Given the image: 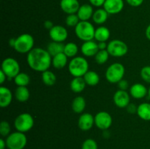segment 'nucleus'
I'll use <instances>...</instances> for the list:
<instances>
[{
  "mask_svg": "<svg viewBox=\"0 0 150 149\" xmlns=\"http://www.w3.org/2000/svg\"><path fill=\"white\" fill-rule=\"evenodd\" d=\"M13 100V93L7 87L1 86L0 88V107L7 108L11 104Z\"/></svg>",
  "mask_w": 150,
  "mask_h": 149,
  "instance_id": "19",
  "label": "nucleus"
},
{
  "mask_svg": "<svg viewBox=\"0 0 150 149\" xmlns=\"http://www.w3.org/2000/svg\"><path fill=\"white\" fill-rule=\"evenodd\" d=\"M86 85L89 86H95L99 83L100 76L95 71H88L83 76Z\"/></svg>",
  "mask_w": 150,
  "mask_h": 149,
  "instance_id": "28",
  "label": "nucleus"
},
{
  "mask_svg": "<svg viewBox=\"0 0 150 149\" xmlns=\"http://www.w3.org/2000/svg\"><path fill=\"white\" fill-rule=\"evenodd\" d=\"M141 77L146 83H150V66H145L141 70Z\"/></svg>",
  "mask_w": 150,
  "mask_h": 149,
  "instance_id": "36",
  "label": "nucleus"
},
{
  "mask_svg": "<svg viewBox=\"0 0 150 149\" xmlns=\"http://www.w3.org/2000/svg\"><path fill=\"white\" fill-rule=\"evenodd\" d=\"M89 1L91 5H92L93 7H100L103 6L105 0H89Z\"/></svg>",
  "mask_w": 150,
  "mask_h": 149,
  "instance_id": "40",
  "label": "nucleus"
},
{
  "mask_svg": "<svg viewBox=\"0 0 150 149\" xmlns=\"http://www.w3.org/2000/svg\"><path fill=\"white\" fill-rule=\"evenodd\" d=\"M30 92L26 86H18L15 91V97L18 102H25L29 99Z\"/></svg>",
  "mask_w": 150,
  "mask_h": 149,
  "instance_id": "23",
  "label": "nucleus"
},
{
  "mask_svg": "<svg viewBox=\"0 0 150 149\" xmlns=\"http://www.w3.org/2000/svg\"><path fill=\"white\" fill-rule=\"evenodd\" d=\"M148 94V89L142 83H135L130 88V95L136 99L144 98Z\"/></svg>",
  "mask_w": 150,
  "mask_h": 149,
  "instance_id": "17",
  "label": "nucleus"
},
{
  "mask_svg": "<svg viewBox=\"0 0 150 149\" xmlns=\"http://www.w3.org/2000/svg\"><path fill=\"white\" fill-rule=\"evenodd\" d=\"M108 13L104 8H100L95 10L94 12L93 16H92V20L96 24L102 25L107 20L108 18Z\"/></svg>",
  "mask_w": 150,
  "mask_h": 149,
  "instance_id": "24",
  "label": "nucleus"
},
{
  "mask_svg": "<svg viewBox=\"0 0 150 149\" xmlns=\"http://www.w3.org/2000/svg\"><path fill=\"white\" fill-rule=\"evenodd\" d=\"M148 96H149V97L150 99V87H149V89H148Z\"/></svg>",
  "mask_w": 150,
  "mask_h": 149,
  "instance_id": "47",
  "label": "nucleus"
},
{
  "mask_svg": "<svg viewBox=\"0 0 150 149\" xmlns=\"http://www.w3.org/2000/svg\"><path fill=\"white\" fill-rule=\"evenodd\" d=\"M81 149H98V143L92 138L86 139L82 143Z\"/></svg>",
  "mask_w": 150,
  "mask_h": 149,
  "instance_id": "35",
  "label": "nucleus"
},
{
  "mask_svg": "<svg viewBox=\"0 0 150 149\" xmlns=\"http://www.w3.org/2000/svg\"><path fill=\"white\" fill-rule=\"evenodd\" d=\"M26 61L32 70L43 72L52 65V56L47 50L35 48L27 53Z\"/></svg>",
  "mask_w": 150,
  "mask_h": 149,
  "instance_id": "1",
  "label": "nucleus"
},
{
  "mask_svg": "<svg viewBox=\"0 0 150 149\" xmlns=\"http://www.w3.org/2000/svg\"><path fill=\"white\" fill-rule=\"evenodd\" d=\"M41 77H42L43 83L47 86H54L57 81V77H56L55 74L50 70H46V71L42 72Z\"/></svg>",
  "mask_w": 150,
  "mask_h": 149,
  "instance_id": "29",
  "label": "nucleus"
},
{
  "mask_svg": "<svg viewBox=\"0 0 150 149\" xmlns=\"http://www.w3.org/2000/svg\"><path fill=\"white\" fill-rule=\"evenodd\" d=\"M35 124L33 117L28 112H23L18 115L14 121V127L17 131L27 132L32 129Z\"/></svg>",
  "mask_w": 150,
  "mask_h": 149,
  "instance_id": "7",
  "label": "nucleus"
},
{
  "mask_svg": "<svg viewBox=\"0 0 150 149\" xmlns=\"http://www.w3.org/2000/svg\"><path fill=\"white\" fill-rule=\"evenodd\" d=\"M86 83L83 77H74L70 84V89L74 93H81L84 90Z\"/></svg>",
  "mask_w": 150,
  "mask_h": 149,
  "instance_id": "20",
  "label": "nucleus"
},
{
  "mask_svg": "<svg viewBox=\"0 0 150 149\" xmlns=\"http://www.w3.org/2000/svg\"><path fill=\"white\" fill-rule=\"evenodd\" d=\"M81 51L84 56L93 57L99 51L98 45L95 41L90 40L83 42L81 47Z\"/></svg>",
  "mask_w": 150,
  "mask_h": 149,
  "instance_id": "16",
  "label": "nucleus"
},
{
  "mask_svg": "<svg viewBox=\"0 0 150 149\" xmlns=\"http://www.w3.org/2000/svg\"><path fill=\"white\" fill-rule=\"evenodd\" d=\"M72 109L76 113H82L86 108V100L81 96H76L72 102Z\"/></svg>",
  "mask_w": 150,
  "mask_h": 149,
  "instance_id": "26",
  "label": "nucleus"
},
{
  "mask_svg": "<svg viewBox=\"0 0 150 149\" xmlns=\"http://www.w3.org/2000/svg\"><path fill=\"white\" fill-rule=\"evenodd\" d=\"M50 38L52 41L58 42H63L68 37L67 30L62 26L54 25V27L49 30Z\"/></svg>",
  "mask_w": 150,
  "mask_h": 149,
  "instance_id": "11",
  "label": "nucleus"
},
{
  "mask_svg": "<svg viewBox=\"0 0 150 149\" xmlns=\"http://www.w3.org/2000/svg\"><path fill=\"white\" fill-rule=\"evenodd\" d=\"M68 57L64 53H61L52 57V65L57 70L63 69L68 63Z\"/></svg>",
  "mask_w": 150,
  "mask_h": 149,
  "instance_id": "21",
  "label": "nucleus"
},
{
  "mask_svg": "<svg viewBox=\"0 0 150 149\" xmlns=\"http://www.w3.org/2000/svg\"><path fill=\"white\" fill-rule=\"evenodd\" d=\"M68 71L74 77H83L89 71V63L84 57L76 56L72 58L68 63Z\"/></svg>",
  "mask_w": 150,
  "mask_h": 149,
  "instance_id": "2",
  "label": "nucleus"
},
{
  "mask_svg": "<svg viewBox=\"0 0 150 149\" xmlns=\"http://www.w3.org/2000/svg\"><path fill=\"white\" fill-rule=\"evenodd\" d=\"M98 45L99 50H107L108 44L106 43V42H99Z\"/></svg>",
  "mask_w": 150,
  "mask_h": 149,
  "instance_id": "43",
  "label": "nucleus"
},
{
  "mask_svg": "<svg viewBox=\"0 0 150 149\" xmlns=\"http://www.w3.org/2000/svg\"><path fill=\"white\" fill-rule=\"evenodd\" d=\"M110 30L105 26H99L95 29V39L99 42H106L110 37Z\"/></svg>",
  "mask_w": 150,
  "mask_h": 149,
  "instance_id": "22",
  "label": "nucleus"
},
{
  "mask_svg": "<svg viewBox=\"0 0 150 149\" xmlns=\"http://www.w3.org/2000/svg\"><path fill=\"white\" fill-rule=\"evenodd\" d=\"M137 115L144 121H150V103L143 102L138 106Z\"/></svg>",
  "mask_w": 150,
  "mask_h": 149,
  "instance_id": "25",
  "label": "nucleus"
},
{
  "mask_svg": "<svg viewBox=\"0 0 150 149\" xmlns=\"http://www.w3.org/2000/svg\"><path fill=\"white\" fill-rule=\"evenodd\" d=\"M107 51L113 57H122L128 52L127 44L120 39H113L108 43Z\"/></svg>",
  "mask_w": 150,
  "mask_h": 149,
  "instance_id": "9",
  "label": "nucleus"
},
{
  "mask_svg": "<svg viewBox=\"0 0 150 149\" xmlns=\"http://www.w3.org/2000/svg\"><path fill=\"white\" fill-rule=\"evenodd\" d=\"M124 6L123 0H105L103 7L109 15H116L122 11Z\"/></svg>",
  "mask_w": 150,
  "mask_h": 149,
  "instance_id": "13",
  "label": "nucleus"
},
{
  "mask_svg": "<svg viewBox=\"0 0 150 149\" xmlns=\"http://www.w3.org/2000/svg\"><path fill=\"white\" fill-rule=\"evenodd\" d=\"M54 23H53V22L51 21V20H47L44 22V27H45L46 29H48V30L52 29V28L54 27Z\"/></svg>",
  "mask_w": 150,
  "mask_h": 149,
  "instance_id": "41",
  "label": "nucleus"
},
{
  "mask_svg": "<svg viewBox=\"0 0 150 149\" xmlns=\"http://www.w3.org/2000/svg\"><path fill=\"white\" fill-rule=\"evenodd\" d=\"M79 0H61L60 7L67 15L76 14L80 7Z\"/></svg>",
  "mask_w": 150,
  "mask_h": 149,
  "instance_id": "15",
  "label": "nucleus"
},
{
  "mask_svg": "<svg viewBox=\"0 0 150 149\" xmlns=\"http://www.w3.org/2000/svg\"><path fill=\"white\" fill-rule=\"evenodd\" d=\"M35 39L31 34L27 33L22 34L16 38L14 50L19 53H29L34 48Z\"/></svg>",
  "mask_w": 150,
  "mask_h": 149,
  "instance_id": "4",
  "label": "nucleus"
},
{
  "mask_svg": "<svg viewBox=\"0 0 150 149\" xmlns=\"http://www.w3.org/2000/svg\"><path fill=\"white\" fill-rule=\"evenodd\" d=\"M15 43H16V38H11V39L9 40V45L12 48H14Z\"/></svg>",
  "mask_w": 150,
  "mask_h": 149,
  "instance_id": "46",
  "label": "nucleus"
},
{
  "mask_svg": "<svg viewBox=\"0 0 150 149\" xmlns=\"http://www.w3.org/2000/svg\"><path fill=\"white\" fill-rule=\"evenodd\" d=\"M93 6L89 4H83L80 6L77 12V15L81 21H87L91 18H92L94 14Z\"/></svg>",
  "mask_w": 150,
  "mask_h": 149,
  "instance_id": "18",
  "label": "nucleus"
},
{
  "mask_svg": "<svg viewBox=\"0 0 150 149\" xmlns=\"http://www.w3.org/2000/svg\"><path fill=\"white\" fill-rule=\"evenodd\" d=\"M127 109V112L130 114H134V113H137V110H138V107H136V105H134L133 103H130L126 108Z\"/></svg>",
  "mask_w": 150,
  "mask_h": 149,
  "instance_id": "39",
  "label": "nucleus"
},
{
  "mask_svg": "<svg viewBox=\"0 0 150 149\" xmlns=\"http://www.w3.org/2000/svg\"><path fill=\"white\" fill-rule=\"evenodd\" d=\"M5 141L8 149H23L27 143V138L24 133L16 131L10 133Z\"/></svg>",
  "mask_w": 150,
  "mask_h": 149,
  "instance_id": "6",
  "label": "nucleus"
},
{
  "mask_svg": "<svg viewBox=\"0 0 150 149\" xmlns=\"http://www.w3.org/2000/svg\"><path fill=\"white\" fill-rule=\"evenodd\" d=\"M113 99L116 106L120 108H126L130 103V95L127 91L119 89L114 94Z\"/></svg>",
  "mask_w": 150,
  "mask_h": 149,
  "instance_id": "12",
  "label": "nucleus"
},
{
  "mask_svg": "<svg viewBox=\"0 0 150 149\" xmlns=\"http://www.w3.org/2000/svg\"><path fill=\"white\" fill-rule=\"evenodd\" d=\"M7 148L6 141L3 138L0 139V149H5Z\"/></svg>",
  "mask_w": 150,
  "mask_h": 149,
  "instance_id": "44",
  "label": "nucleus"
},
{
  "mask_svg": "<svg viewBox=\"0 0 150 149\" xmlns=\"http://www.w3.org/2000/svg\"><path fill=\"white\" fill-rule=\"evenodd\" d=\"M14 83L17 86H27L30 83V77L25 72H20L14 77Z\"/></svg>",
  "mask_w": 150,
  "mask_h": 149,
  "instance_id": "31",
  "label": "nucleus"
},
{
  "mask_svg": "<svg viewBox=\"0 0 150 149\" xmlns=\"http://www.w3.org/2000/svg\"><path fill=\"white\" fill-rule=\"evenodd\" d=\"M64 45L63 44V42H58L52 41L47 46V51H48V53L53 57L54 56L57 55V54L64 52Z\"/></svg>",
  "mask_w": 150,
  "mask_h": 149,
  "instance_id": "27",
  "label": "nucleus"
},
{
  "mask_svg": "<svg viewBox=\"0 0 150 149\" xmlns=\"http://www.w3.org/2000/svg\"><path fill=\"white\" fill-rule=\"evenodd\" d=\"M95 124V117L89 112H84L80 115L78 121L79 129L82 131H89Z\"/></svg>",
  "mask_w": 150,
  "mask_h": 149,
  "instance_id": "14",
  "label": "nucleus"
},
{
  "mask_svg": "<svg viewBox=\"0 0 150 149\" xmlns=\"http://www.w3.org/2000/svg\"><path fill=\"white\" fill-rule=\"evenodd\" d=\"M110 54L108 53L107 50H99L96 55L95 56V61L98 63V64H104L105 63L107 62L109 58Z\"/></svg>",
  "mask_w": 150,
  "mask_h": 149,
  "instance_id": "32",
  "label": "nucleus"
},
{
  "mask_svg": "<svg viewBox=\"0 0 150 149\" xmlns=\"http://www.w3.org/2000/svg\"><path fill=\"white\" fill-rule=\"evenodd\" d=\"M7 78V75L4 74V72H3L2 70H0V84L2 85L3 83L5 82L6 79Z\"/></svg>",
  "mask_w": 150,
  "mask_h": 149,
  "instance_id": "42",
  "label": "nucleus"
},
{
  "mask_svg": "<svg viewBox=\"0 0 150 149\" xmlns=\"http://www.w3.org/2000/svg\"><path fill=\"white\" fill-rule=\"evenodd\" d=\"M117 84H118V87L120 90L127 91V89L129 88L128 82L126 80H125V79H122V80H120Z\"/></svg>",
  "mask_w": 150,
  "mask_h": 149,
  "instance_id": "38",
  "label": "nucleus"
},
{
  "mask_svg": "<svg viewBox=\"0 0 150 149\" xmlns=\"http://www.w3.org/2000/svg\"><path fill=\"white\" fill-rule=\"evenodd\" d=\"M80 21L81 20L79 19V16L77 15V14L67 15V18L65 19L66 25L69 27H76Z\"/></svg>",
  "mask_w": 150,
  "mask_h": 149,
  "instance_id": "33",
  "label": "nucleus"
},
{
  "mask_svg": "<svg viewBox=\"0 0 150 149\" xmlns=\"http://www.w3.org/2000/svg\"><path fill=\"white\" fill-rule=\"evenodd\" d=\"M75 33L79 39L86 42L95 39V29L91 22L81 20L75 27Z\"/></svg>",
  "mask_w": 150,
  "mask_h": 149,
  "instance_id": "3",
  "label": "nucleus"
},
{
  "mask_svg": "<svg viewBox=\"0 0 150 149\" xmlns=\"http://www.w3.org/2000/svg\"><path fill=\"white\" fill-rule=\"evenodd\" d=\"M125 1L131 7H137L142 5L144 0H125Z\"/></svg>",
  "mask_w": 150,
  "mask_h": 149,
  "instance_id": "37",
  "label": "nucleus"
},
{
  "mask_svg": "<svg viewBox=\"0 0 150 149\" xmlns=\"http://www.w3.org/2000/svg\"><path fill=\"white\" fill-rule=\"evenodd\" d=\"M11 128L7 121H2L0 124V134L2 137H7L10 134Z\"/></svg>",
  "mask_w": 150,
  "mask_h": 149,
  "instance_id": "34",
  "label": "nucleus"
},
{
  "mask_svg": "<svg viewBox=\"0 0 150 149\" xmlns=\"http://www.w3.org/2000/svg\"><path fill=\"white\" fill-rule=\"evenodd\" d=\"M145 34H146V38L150 41V24L146 27V32H145Z\"/></svg>",
  "mask_w": 150,
  "mask_h": 149,
  "instance_id": "45",
  "label": "nucleus"
},
{
  "mask_svg": "<svg viewBox=\"0 0 150 149\" xmlns=\"http://www.w3.org/2000/svg\"><path fill=\"white\" fill-rule=\"evenodd\" d=\"M111 115L105 111H100L95 115V125L99 129L108 130L112 125Z\"/></svg>",
  "mask_w": 150,
  "mask_h": 149,
  "instance_id": "10",
  "label": "nucleus"
},
{
  "mask_svg": "<svg viewBox=\"0 0 150 149\" xmlns=\"http://www.w3.org/2000/svg\"><path fill=\"white\" fill-rule=\"evenodd\" d=\"M20 69L18 61L11 57L4 58L1 63V70L4 72L8 79H14V77L21 72Z\"/></svg>",
  "mask_w": 150,
  "mask_h": 149,
  "instance_id": "8",
  "label": "nucleus"
},
{
  "mask_svg": "<svg viewBox=\"0 0 150 149\" xmlns=\"http://www.w3.org/2000/svg\"><path fill=\"white\" fill-rule=\"evenodd\" d=\"M125 69L121 63H113L105 71V78L111 83H118L124 77Z\"/></svg>",
  "mask_w": 150,
  "mask_h": 149,
  "instance_id": "5",
  "label": "nucleus"
},
{
  "mask_svg": "<svg viewBox=\"0 0 150 149\" xmlns=\"http://www.w3.org/2000/svg\"><path fill=\"white\" fill-rule=\"evenodd\" d=\"M79 52V48L78 45L75 42H68L64 45V53L67 56L68 58H74L77 55Z\"/></svg>",
  "mask_w": 150,
  "mask_h": 149,
  "instance_id": "30",
  "label": "nucleus"
}]
</instances>
